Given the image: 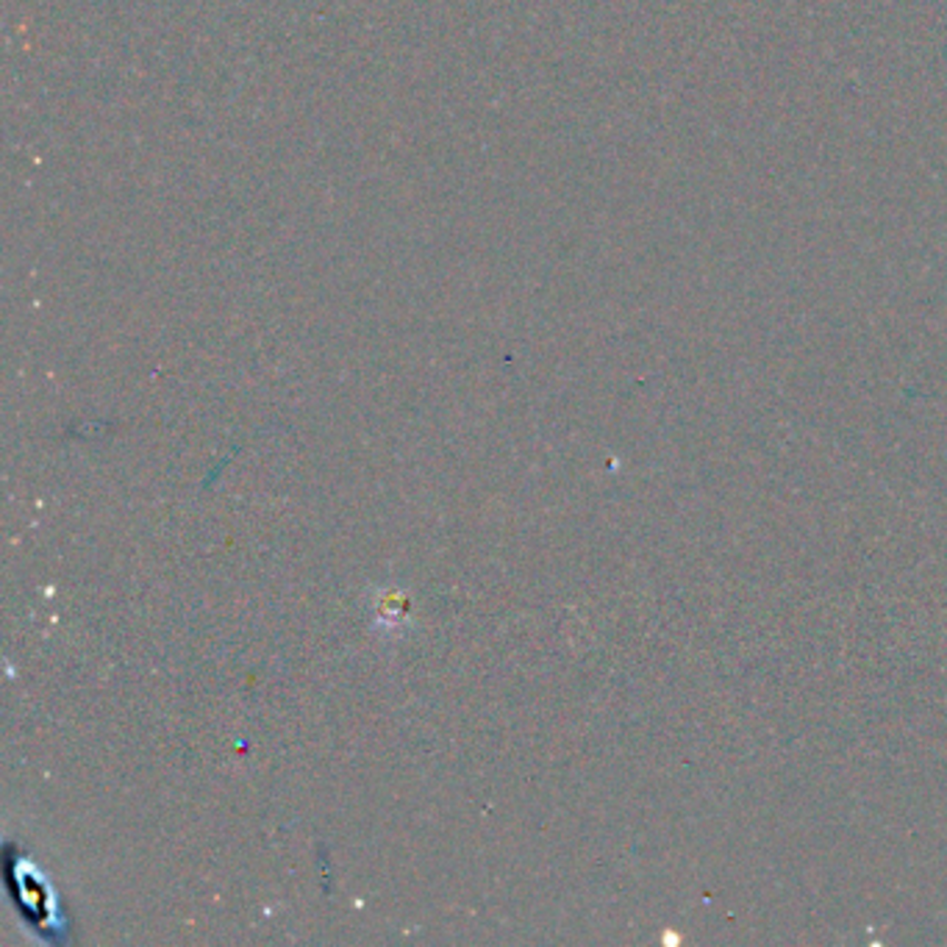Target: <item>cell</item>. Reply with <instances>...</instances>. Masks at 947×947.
Listing matches in <instances>:
<instances>
[{
	"label": "cell",
	"instance_id": "6da1fadb",
	"mask_svg": "<svg viewBox=\"0 0 947 947\" xmlns=\"http://www.w3.org/2000/svg\"><path fill=\"white\" fill-rule=\"evenodd\" d=\"M6 870H9V889L20 917H26L31 928H39L44 939H59L64 934V926L56 917L59 906H56V895L48 878L37 867L28 865L26 859H11V856Z\"/></svg>",
	"mask_w": 947,
	"mask_h": 947
}]
</instances>
